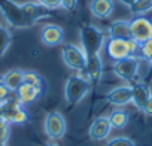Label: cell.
<instances>
[{
	"instance_id": "1",
	"label": "cell",
	"mask_w": 152,
	"mask_h": 146,
	"mask_svg": "<svg viewBox=\"0 0 152 146\" xmlns=\"http://www.w3.org/2000/svg\"><path fill=\"white\" fill-rule=\"evenodd\" d=\"M79 36H81V48L84 49L85 55H96V54H100L102 48L104 46L106 43V36L104 33L96 27V26H91V24H87V26H82L81 27V31H79Z\"/></svg>"
},
{
	"instance_id": "2",
	"label": "cell",
	"mask_w": 152,
	"mask_h": 146,
	"mask_svg": "<svg viewBox=\"0 0 152 146\" xmlns=\"http://www.w3.org/2000/svg\"><path fill=\"white\" fill-rule=\"evenodd\" d=\"M0 14L14 28H30L34 26V23L30 21L24 14L21 5H18L14 0H0Z\"/></svg>"
},
{
	"instance_id": "3",
	"label": "cell",
	"mask_w": 152,
	"mask_h": 146,
	"mask_svg": "<svg viewBox=\"0 0 152 146\" xmlns=\"http://www.w3.org/2000/svg\"><path fill=\"white\" fill-rule=\"evenodd\" d=\"M90 90H91V84H90L87 79H84L81 75L70 76V78L66 81V85H64V97H66V101H67L70 106L78 104V103L88 94Z\"/></svg>"
},
{
	"instance_id": "4",
	"label": "cell",
	"mask_w": 152,
	"mask_h": 146,
	"mask_svg": "<svg viewBox=\"0 0 152 146\" xmlns=\"http://www.w3.org/2000/svg\"><path fill=\"white\" fill-rule=\"evenodd\" d=\"M61 58L69 69L78 72V73L82 72L87 66V55L84 49L73 43H66L61 48Z\"/></svg>"
},
{
	"instance_id": "5",
	"label": "cell",
	"mask_w": 152,
	"mask_h": 146,
	"mask_svg": "<svg viewBox=\"0 0 152 146\" xmlns=\"http://www.w3.org/2000/svg\"><path fill=\"white\" fill-rule=\"evenodd\" d=\"M139 69H140V60L137 57H127L119 61H115L112 67L115 75L119 79L127 81V82H131L137 76Z\"/></svg>"
},
{
	"instance_id": "6",
	"label": "cell",
	"mask_w": 152,
	"mask_h": 146,
	"mask_svg": "<svg viewBox=\"0 0 152 146\" xmlns=\"http://www.w3.org/2000/svg\"><path fill=\"white\" fill-rule=\"evenodd\" d=\"M43 128L46 136L51 140H60L64 137L66 130H67V124L64 116L60 112H49L45 116V122H43Z\"/></svg>"
},
{
	"instance_id": "7",
	"label": "cell",
	"mask_w": 152,
	"mask_h": 146,
	"mask_svg": "<svg viewBox=\"0 0 152 146\" xmlns=\"http://www.w3.org/2000/svg\"><path fill=\"white\" fill-rule=\"evenodd\" d=\"M79 75L87 79L91 85H97L102 81L103 76V61L100 58V54L96 55H88L87 57V66L82 72H79Z\"/></svg>"
},
{
	"instance_id": "8",
	"label": "cell",
	"mask_w": 152,
	"mask_h": 146,
	"mask_svg": "<svg viewBox=\"0 0 152 146\" xmlns=\"http://www.w3.org/2000/svg\"><path fill=\"white\" fill-rule=\"evenodd\" d=\"M130 36L139 45L152 37V21L145 17H136L130 21Z\"/></svg>"
},
{
	"instance_id": "9",
	"label": "cell",
	"mask_w": 152,
	"mask_h": 146,
	"mask_svg": "<svg viewBox=\"0 0 152 146\" xmlns=\"http://www.w3.org/2000/svg\"><path fill=\"white\" fill-rule=\"evenodd\" d=\"M106 46V52L109 55L110 60L113 61H119L122 58H127V57H133L131 52H130V48H128V39H112L109 37L107 42L104 43Z\"/></svg>"
},
{
	"instance_id": "10",
	"label": "cell",
	"mask_w": 152,
	"mask_h": 146,
	"mask_svg": "<svg viewBox=\"0 0 152 146\" xmlns=\"http://www.w3.org/2000/svg\"><path fill=\"white\" fill-rule=\"evenodd\" d=\"M110 131H112V125H110L109 119L104 116H100V118H96L93 121V124L90 125L88 136L94 142H103L109 137Z\"/></svg>"
},
{
	"instance_id": "11",
	"label": "cell",
	"mask_w": 152,
	"mask_h": 146,
	"mask_svg": "<svg viewBox=\"0 0 152 146\" xmlns=\"http://www.w3.org/2000/svg\"><path fill=\"white\" fill-rule=\"evenodd\" d=\"M21 8H23L24 14L27 15V18H28L30 21H33L34 24H36L39 20H42V18H49V17H54V15H55V14H54V9H49V8L40 5L39 2H37V3H34V2H27V3L21 5Z\"/></svg>"
},
{
	"instance_id": "12",
	"label": "cell",
	"mask_w": 152,
	"mask_h": 146,
	"mask_svg": "<svg viewBox=\"0 0 152 146\" xmlns=\"http://www.w3.org/2000/svg\"><path fill=\"white\" fill-rule=\"evenodd\" d=\"M131 99H133V90H131V85H121V87H116L113 90H110L106 96V100L113 104V106H125L128 103H131Z\"/></svg>"
},
{
	"instance_id": "13",
	"label": "cell",
	"mask_w": 152,
	"mask_h": 146,
	"mask_svg": "<svg viewBox=\"0 0 152 146\" xmlns=\"http://www.w3.org/2000/svg\"><path fill=\"white\" fill-rule=\"evenodd\" d=\"M64 31L57 24H46L40 30V40L46 46H57L63 42Z\"/></svg>"
},
{
	"instance_id": "14",
	"label": "cell",
	"mask_w": 152,
	"mask_h": 146,
	"mask_svg": "<svg viewBox=\"0 0 152 146\" xmlns=\"http://www.w3.org/2000/svg\"><path fill=\"white\" fill-rule=\"evenodd\" d=\"M131 90H133V99H131V103L137 107V109H143V106L146 104V101L149 100V97L152 96L151 93V88L148 84L145 82H134L131 85Z\"/></svg>"
},
{
	"instance_id": "15",
	"label": "cell",
	"mask_w": 152,
	"mask_h": 146,
	"mask_svg": "<svg viewBox=\"0 0 152 146\" xmlns=\"http://www.w3.org/2000/svg\"><path fill=\"white\" fill-rule=\"evenodd\" d=\"M113 9H115L113 0H91V3H90L91 14L99 20L109 18L112 15Z\"/></svg>"
},
{
	"instance_id": "16",
	"label": "cell",
	"mask_w": 152,
	"mask_h": 146,
	"mask_svg": "<svg viewBox=\"0 0 152 146\" xmlns=\"http://www.w3.org/2000/svg\"><path fill=\"white\" fill-rule=\"evenodd\" d=\"M15 96H17L20 104H21V106H26V104H30V103L36 101V100L42 96V93H40L37 88H34V87H31V85L23 82V84L20 85V88L15 91Z\"/></svg>"
},
{
	"instance_id": "17",
	"label": "cell",
	"mask_w": 152,
	"mask_h": 146,
	"mask_svg": "<svg viewBox=\"0 0 152 146\" xmlns=\"http://www.w3.org/2000/svg\"><path fill=\"white\" fill-rule=\"evenodd\" d=\"M107 36L112 39H131L130 36V21L127 20H116L109 26Z\"/></svg>"
},
{
	"instance_id": "18",
	"label": "cell",
	"mask_w": 152,
	"mask_h": 146,
	"mask_svg": "<svg viewBox=\"0 0 152 146\" xmlns=\"http://www.w3.org/2000/svg\"><path fill=\"white\" fill-rule=\"evenodd\" d=\"M24 82V70H20V69H12L9 72H6L3 75V84L8 87L9 91L15 93L20 85Z\"/></svg>"
},
{
	"instance_id": "19",
	"label": "cell",
	"mask_w": 152,
	"mask_h": 146,
	"mask_svg": "<svg viewBox=\"0 0 152 146\" xmlns=\"http://www.w3.org/2000/svg\"><path fill=\"white\" fill-rule=\"evenodd\" d=\"M107 119H109L112 128H115V130H122V128L127 127V124H128V121H130V115H128V112L124 110V109H115L113 112H110V115L107 116Z\"/></svg>"
},
{
	"instance_id": "20",
	"label": "cell",
	"mask_w": 152,
	"mask_h": 146,
	"mask_svg": "<svg viewBox=\"0 0 152 146\" xmlns=\"http://www.w3.org/2000/svg\"><path fill=\"white\" fill-rule=\"evenodd\" d=\"M24 84H28V85L37 88L42 94H43V93L46 91V88H48L45 79L39 75V73H36V72H33V70L24 72Z\"/></svg>"
},
{
	"instance_id": "21",
	"label": "cell",
	"mask_w": 152,
	"mask_h": 146,
	"mask_svg": "<svg viewBox=\"0 0 152 146\" xmlns=\"http://www.w3.org/2000/svg\"><path fill=\"white\" fill-rule=\"evenodd\" d=\"M130 11L137 17H143L152 11V0H134V3L130 6Z\"/></svg>"
},
{
	"instance_id": "22",
	"label": "cell",
	"mask_w": 152,
	"mask_h": 146,
	"mask_svg": "<svg viewBox=\"0 0 152 146\" xmlns=\"http://www.w3.org/2000/svg\"><path fill=\"white\" fill-rule=\"evenodd\" d=\"M11 43H12V34H11V31L6 27L0 26V58L5 57V54L9 49Z\"/></svg>"
},
{
	"instance_id": "23",
	"label": "cell",
	"mask_w": 152,
	"mask_h": 146,
	"mask_svg": "<svg viewBox=\"0 0 152 146\" xmlns=\"http://www.w3.org/2000/svg\"><path fill=\"white\" fill-rule=\"evenodd\" d=\"M139 52H140V57L143 60H146L149 63L152 61V37L139 45Z\"/></svg>"
},
{
	"instance_id": "24",
	"label": "cell",
	"mask_w": 152,
	"mask_h": 146,
	"mask_svg": "<svg viewBox=\"0 0 152 146\" xmlns=\"http://www.w3.org/2000/svg\"><path fill=\"white\" fill-rule=\"evenodd\" d=\"M27 121H28V113H27V110L24 109V106H18L17 110H15V113H14V116H12L11 124L23 125V124H26Z\"/></svg>"
},
{
	"instance_id": "25",
	"label": "cell",
	"mask_w": 152,
	"mask_h": 146,
	"mask_svg": "<svg viewBox=\"0 0 152 146\" xmlns=\"http://www.w3.org/2000/svg\"><path fill=\"white\" fill-rule=\"evenodd\" d=\"M106 146H137L134 140L128 139V137H124V136H118V137H113L110 139Z\"/></svg>"
},
{
	"instance_id": "26",
	"label": "cell",
	"mask_w": 152,
	"mask_h": 146,
	"mask_svg": "<svg viewBox=\"0 0 152 146\" xmlns=\"http://www.w3.org/2000/svg\"><path fill=\"white\" fill-rule=\"evenodd\" d=\"M9 136H11V125L9 124H5L0 127V143H6L9 140Z\"/></svg>"
},
{
	"instance_id": "27",
	"label": "cell",
	"mask_w": 152,
	"mask_h": 146,
	"mask_svg": "<svg viewBox=\"0 0 152 146\" xmlns=\"http://www.w3.org/2000/svg\"><path fill=\"white\" fill-rule=\"evenodd\" d=\"M37 2L49 9H57V8H61V0H37Z\"/></svg>"
},
{
	"instance_id": "28",
	"label": "cell",
	"mask_w": 152,
	"mask_h": 146,
	"mask_svg": "<svg viewBox=\"0 0 152 146\" xmlns=\"http://www.w3.org/2000/svg\"><path fill=\"white\" fill-rule=\"evenodd\" d=\"M78 6V0H61V8L66 11H73Z\"/></svg>"
},
{
	"instance_id": "29",
	"label": "cell",
	"mask_w": 152,
	"mask_h": 146,
	"mask_svg": "<svg viewBox=\"0 0 152 146\" xmlns=\"http://www.w3.org/2000/svg\"><path fill=\"white\" fill-rule=\"evenodd\" d=\"M11 93H12V91H9V90H8V87H6L5 84L0 85V100H2V103H3L9 96H11Z\"/></svg>"
},
{
	"instance_id": "30",
	"label": "cell",
	"mask_w": 152,
	"mask_h": 146,
	"mask_svg": "<svg viewBox=\"0 0 152 146\" xmlns=\"http://www.w3.org/2000/svg\"><path fill=\"white\" fill-rule=\"evenodd\" d=\"M142 112H143L145 115H148V116H152V96L149 97V100H148V101H146V104L143 106Z\"/></svg>"
},
{
	"instance_id": "31",
	"label": "cell",
	"mask_w": 152,
	"mask_h": 146,
	"mask_svg": "<svg viewBox=\"0 0 152 146\" xmlns=\"http://www.w3.org/2000/svg\"><path fill=\"white\" fill-rule=\"evenodd\" d=\"M119 2H121L122 5H125V6H128V8H130V6L134 3V0H119Z\"/></svg>"
},
{
	"instance_id": "32",
	"label": "cell",
	"mask_w": 152,
	"mask_h": 146,
	"mask_svg": "<svg viewBox=\"0 0 152 146\" xmlns=\"http://www.w3.org/2000/svg\"><path fill=\"white\" fill-rule=\"evenodd\" d=\"M5 124H8V122H6V119H5V116H3L2 110H0V127H2V125H5Z\"/></svg>"
},
{
	"instance_id": "33",
	"label": "cell",
	"mask_w": 152,
	"mask_h": 146,
	"mask_svg": "<svg viewBox=\"0 0 152 146\" xmlns=\"http://www.w3.org/2000/svg\"><path fill=\"white\" fill-rule=\"evenodd\" d=\"M45 146H58V145H55V143H46Z\"/></svg>"
},
{
	"instance_id": "34",
	"label": "cell",
	"mask_w": 152,
	"mask_h": 146,
	"mask_svg": "<svg viewBox=\"0 0 152 146\" xmlns=\"http://www.w3.org/2000/svg\"><path fill=\"white\" fill-rule=\"evenodd\" d=\"M3 84V75H0V85Z\"/></svg>"
},
{
	"instance_id": "35",
	"label": "cell",
	"mask_w": 152,
	"mask_h": 146,
	"mask_svg": "<svg viewBox=\"0 0 152 146\" xmlns=\"http://www.w3.org/2000/svg\"><path fill=\"white\" fill-rule=\"evenodd\" d=\"M0 146H6V143H0Z\"/></svg>"
},
{
	"instance_id": "36",
	"label": "cell",
	"mask_w": 152,
	"mask_h": 146,
	"mask_svg": "<svg viewBox=\"0 0 152 146\" xmlns=\"http://www.w3.org/2000/svg\"><path fill=\"white\" fill-rule=\"evenodd\" d=\"M0 107H2V100H0Z\"/></svg>"
},
{
	"instance_id": "37",
	"label": "cell",
	"mask_w": 152,
	"mask_h": 146,
	"mask_svg": "<svg viewBox=\"0 0 152 146\" xmlns=\"http://www.w3.org/2000/svg\"><path fill=\"white\" fill-rule=\"evenodd\" d=\"M149 64H151V67H152V61H151V63H149Z\"/></svg>"
}]
</instances>
